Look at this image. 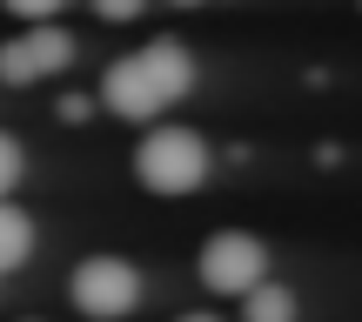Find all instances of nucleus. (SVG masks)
<instances>
[{"instance_id":"10","label":"nucleus","mask_w":362,"mask_h":322,"mask_svg":"<svg viewBox=\"0 0 362 322\" xmlns=\"http://www.w3.org/2000/svg\"><path fill=\"white\" fill-rule=\"evenodd\" d=\"M141 7H148V0H94V13H101V21H134Z\"/></svg>"},{"instance_id":"8","label":"nucleus","mask_w":362,"mask_h":322,"mask_svg":"<svg viewBox=\"0 0 362 322\" xmlns=\"http://www.w3.org/2000/svg\"><path fill=\"white\" fill-rule=\"evenodd\" d=\"M21 175H27V155H21V142H13V134L0 128V202H7V195L21 188Z\"/></svg>"},{"instance_id":"1","label":"nucleus","mask_w":362,"mask_h":322,"mask_svg":"<svg viewBox=\"0 0 362 322\" xmlns=\"http://www.w3.org/2000/svg\"><path fill=\"white\" fill-rule=\"evenodd\" d=\"M134 175L148 195H194L208 181V142L194 128H148L134 148Z\"/></svg>"},{"instance_id":"12","label":"nucleus","mask_w":362,"mask_h":322,"mask_svg":"<svg viewBox=\"0 0 362 322\" xmlns=\"http://www.w3.org/2000/svg\"><path fill=\"white\" fill-rule=\"evenodd\" d=\"M181 322H221V316H181Z\"/></svg>"},{"instance_id":"13","label":"nucleus","mask_w":362,"mask_h":322,"mask_svg":"<svg viewBox=\"0 0 362 322\" xmlns=\"http://www.w3.org/2000/svg\"><path fill=\"white\" fill-rule=\"evenodd\" d=\"M175 7H194V0H175Z\"/></svg>"},{"instance_id":"9","label":"nucleus","mask_w":362,"mask_h":322,"mask_svg":"<svg viewBox=\"0 0 362 322\" xmlns=\"http://www.w3.org/2000/svg\"><path fill=\"white\" fill-rule=\"evenodd\" d=\"M54 7H67V0H7V13H21V21H54Z\"/></svg>"},{"instance_id":"5","label":"nucleus","mask_w":362,"mask_h":322,"mask_svg":"<svg viewBox=\"0 0 362 322\" xmlns=\"http://www.w3.org/2000/svg\"><path fill=\"white\" fill-rule=\"evenodd\" d=\"M101 108H107V115H121V121H155L161 108H175V101L161 94V81L148 74L141 54H128V61H115L101 74Z\"/></svg>"},{"instance_id":"2","label":"nucleus","mask_w":362,"mask_h":322,"mask_svg":"<svg viewBox=\"0 0 362 322\" xmlns=\"http://www.w3.org/2000/svg\"><path fill=\"white\" fill-rule=\"evenodd\" d=\"M67 296H74L81 316L121 322V316H134V302H141V269L121 262V255H88L74 269V282H67Z\"/></svg>"},{"instance_id":"7","label":"nucleus","mask_w":362,"mask_h":322,"mask_svg":"<svg viewBox=\"0 0 362 322\" xmlns=\"http://www.w3.org/2000/svg\"><path fill=\"white\" fill-rule=\"evenodd\" d=\"M242 316L248 322H296V296H288L282 282H255L242 296Z\"/></svg>"},{"instance_id":"4","label":"nucleus","mask_w":362,"mask_h":322,"mask_svg":"<svg viewBox=\"0 0 362 322\" xmlns=\"http://www.w3.org/2000/svg\"><path fill=\"white\" fill-rule=\"evenodd\" d=\"M202 282L215 289V296H248L255 282H269V248L255 242V235H215V242L202 248Z\"/></svg>"},{"instance_id":"11","label":"nucleus","mask_w":362,"mask_h":322,"mask_svg":"<svg viewBox=\"0 0 362 322\" xmlns=\"http://www.w3.org/2000/svg\"><path fill=\"white\" fill-rule=\"evenodd\" d=\"M54 115H61V121H88L94 101H88V94H61V101H54Z\"/></svg>"},{"instance_id":"6","label":"nucleus","mask_w":362,"mask_h":322,"mask_svg":"<svg viewBox=\"0 0 362 322\" xmlns=\"http://www.w3.org/2000/svg\"><path fill=\"white\" fill-rule=\"evenodd\" d=\"M27 255H34V222H27L13 202H0V275L21 269Z\"/></svg>"},{"instance_id":"3","label":"nucleus","mask_w":362,"mask_h":322,"mask_svg":"<svg viewBox=\"0 0 362 322\" xmlns=\"http://www.w3.org/2000/svg\"><path fill=\"white\" fill-rule=\"evenodd\" d=\"M74 61V40L61 34L54 21H34L21 40H0V81L7 88H27V81H47Z\"/></svg>"}]
</instances>
